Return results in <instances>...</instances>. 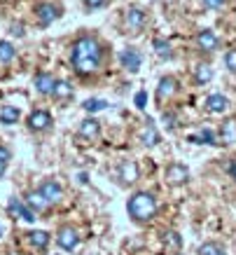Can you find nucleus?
<instances>
[{
	"label": "nucleus",
	"instance_id": "obj_1",
	"mask_svg": "<svg viewBox=\"0 0 236 255\" xmlns=\"http://www.w3.org/2000/svg\"><path fill=\"white\" fill-rule=\"evenodd\" d=\"M70 63L77 75H94L103 63V47L94 35H80L70 47Z\"/></svg>",
	"mask_w": 236,
	"mask_h": 255
},
{
	"label": "nucleus",
	"instance_id": "obj_2",
	"mask_svg": "<svg viewBox=\"0 0 236 255\" xmlns=\"http://www.w3.org/2000/svg\"><path fill=\"white\" fill-rule=\"evenodd\" d=\"M126 211L133 223H150L157 216V199L150 192H133L126 204Z\"/></svg>",
	"mask_w": 236,
	"mask_h": 255
},
{
	"label": "nucleus",
	"instance_id": "obj_3",
	"mask_svg": "<svg viewBox=\"0 0 236 255\" xmlns=\"http://www.w3.org/2000/svg\"><path fill=\"white\" fill-rule=\"evenodd\" d=\"M33 12H35V19H38V23L42 26V28L52 26V23L61 16V7L54 5V2H38Z\"/></svg>",
	"mask_w": 236,
	"mask_h": 255
},
{
	"label": "nucleus",
	"instance_id": "obj_4",
	"mask_svg": "<svg viewBox=\"0 0 236 255\" xmlns=\"http://www.w3.org/2000/svg\"><path fill=\"white\" fill-rule=\"evenodd\" d=\"M164 180H166L168 185H185L187 180H190V169L185 166V164L180 162H173V164H168L166 169H164Z\"/></svg>",
	"mask_w": 236,
	"mask_h": 255
},
{
	"label": "nucleus",
	"instance_id": "obj_5",
	"mask_svg": "<svg viewBox=\"0 0 236 255\" xmlns=\"http://www.w3.org/2000/svg\"><path fill=\"white\" fill-rule=\"evenodd\" d=\"M145 23H147V14H145L143 9H138V7L126 9V14H124V28H126V33L138 35L145 28Z\"/></svg>",
	"mask_w": 236,
	"mask_h": 255
},
{
	"label": "nucleus",
	"instance_id": "obj_6",
	"mask_svg": "<svg viewBox=\"0 0 236 255\" xmlns=\"http://www.w3.org/2000/svg\"><path fill=\"white\" fill-rule=\"evenodd\" d=\"M197 49L199 52H204V54H213L215 49L220 47V40H218V35H215L211 28H204V31L197 33Z\"/></svg>",
	"mask_w": 236,
	"mask_h": 255
},
{
	"label": "nucleus",
	"instance_id": "obj_7",
	"mask_svg": "<svg viewBox=\"0 0 236 255\" xmlns=\"http://www.w3.org/2000/svg\"><path fill=\"white\" fill-rule=\"evenodd\" d=\"M119 63H122V68H126L129 73H136L140 66H143V54L138 52L136 47H126L119 52Z\"/></svg>",
	"mask_w": 236,
	"mask_h": 255
},
{
	"label": "nucleus",
	"instance_id": "obj_8",
	"mask_svg": "<svg viewBox=\"0 0 236 255\" xmlns=\"http://www.w3.org/2000/svg\"><path fill=\"white\" fill-rule=\"evenodd\" d=\"M56 244L63 248V251H68V253H73L77 248V244H80V234H77V230H73V227H61L59 232H56Z\"/></svg>",
	"mask_w": 236,
	"mask_h": 255
},
{
	"label": "nucleus",
	"instance_id": "obj_9",
	"mask_svg": "<svg viewBox=\"0 0 236 255\" xmlns=\"http://www.w3.org/2000/svg\"><path fill=\"white\" fill-rule=\"evenodd\" d=\"M7 211H9V216L21 218L23 223H35V211H33L28 204H23L21 199H16V197H12V199H9Z\"/></svg>",
	"mask_w": 236,
	"mask_h": 255
},
{
	"label": "nucleus",
	"instance_id": "obj_10",
	"mask_svg": "<svg viewBox=\"0 0 236 255\" xmlns=\"http://www.w3.org/2000/svg\"><path fill=\"white\" fill-rule=\"evenodd\" d=\"M28 129L31 131H47L49 127H52V115L47 113V110H33L31 115H28Z\"/></svg>",
	"mask_w": 236,
	"mask_h": 255
},
{
	"label": "nucleus",
	"instance_id": "obj_11",
	"mask_svg": "<svg viewBox=\"0 0 236 255\" xmlns=\"http://www.w3.org/2000/svg\"><path fill=\"white\" fill-rule=\"evenodd\" d=\"M117 180L124 183V185H133L138 180V164L131 162V159H124L117 169Z\"/></svg>",
	"mask_w": 236,
	"mask_h": 255
},
{
	"label": "nucleus",
	"instance_id": "obj_12",
	"mask_svg": "<svg viewBox=\"0 0 236 255\" xmlns=\"http://www.w3.org/2000/svg\"><path fill=\"white\" fill-rule=\"evenodd\" d=\"M40 192L45 194V199L49 201V204H59V201L63 199V187L54 180V178H47V180H42V185H40Z\"/></svg>",
	"mask_w": 236,
	"mask_h": 255
},
{
	"label": "nucleus",
	"instance_id": "obj_13",
	"mask_svg": "<svg viewBox=\"0 0 236 255\" xmlns=\"http://www.w3.org/2000/svg\"><path fill=\"white\" fill-rule=\"evenodd\" d=\"M175 92H178V82H175V78L166 75V78H161L159 85H157V101H159V103L171 101L175 96Z\"/></svg>",
	"mask_w": 236,
	"mask_h": 255
},
{
	"label": "nucleus",
	"instance_id": "obj_14",
	"mask_svg": "<svg viewBox=\"0 0 236 255\" xmlns=\"http://www.w3.org/2000/svg\"><path fill=\"white\" fill-rule=\"evenodd\" d=\"M33 85H35L38 94H42V96H52L54 87H56V80H54V75H49V73H38V75L33 78Z\"/></svg>",
	"mask_w": 236,
	"mask_h": 255
},
{
	"label": "nucleus",
	"instance_id": "obj_15",
	"mask_svg": "<svg viewBox=\"0 0 236 255\" xmlns=\"http://www.w3.org/2000/svg\"><path fill=\"white\" fill-rule=\"evenodd\" d=\"M206 110L208 113H215V115H220V113H227L229 108V99L227 96H222V94H211L208 99H206Z\"/></svg>",
	"mask_w": 236,
	"mask_h": 255
},
{
	"label": "nucleus",
	"instance_id": "obj_16",
	"mask_svg": "<svg viewBox=\"0 0 236 255\" xmlns=\"http://www.w3.org/2000/svg\"><path fill=\"white\" fill-rule=\"evenodd\" d=\"M140 143L147 147H152L159 143V131H157V127H154L152 120H147L143 127V131H140Z\"/></svg>",
	"mask_w": 236,
	"mask_h": 255
},
{
	"label": "nucleus",
	"instance_id": "obj_17",
	"mask_svg": "<svg viewBox=\"0 0 236 255\" xmlns=\"http://www.w3.org/2000/svg\"><path fill=\"white\" fill-rule=\"evenodd\" d=\"M101 133V122L94 120V117H87L84 122H80V136L84 138H99Z\"/></svg>",
	"mask_w": 236,
	"mask_h": 255
},
{
	"label": "nucleus",
	"instance_id": "obj_18",
	"mask_svg": "<svg viewBox=\"0 0 236 255\" xmlns=\"http://www.w3.org/2000/svg\"><path fill=\"white\" fill-rule=\"evenodd\" d=\"M220 140H222V145H232V143H236V120H227V122H222Z\"/></svg>",
	"mask_w": 236,
	"mask_h": 255
},
{
	"label": "nucleus",
	"instance_id": "obj_19",
	"mask_svg": "<svg viewBox=\"0 0 236 255\" xmlns=\"http://www.w3.org/2000/svg\"><path fill=\"white\" fill-rule=\"evenodd\" d=\"M190 143H199V145H220L218 140H215V133L211 129H201L199 133H190L187 136Z\"/></svg>",
	"mask_w": 236,
	"mask_h": 255
},
{
	"label": "nucleus",
	"instance_id": "obj_20",
	"mask_svg": "<svg viewBox=\"0 0 236 255\" xmlns=\"http://www.w3.org/2000/svg\"><path fill=\"white\" fill-rule=\"evenodd\" d=\"M152 49H154V54L159 56L161 61H168L171 56H173V49H171V42L164 38H154L152 40Z\"/></svg>",
	"mask_w": 236,
	"mask_h": 255
},
{
	"label": "nucleus",
	"instance_id": "obj_21",
	"mask_svg": "<svg viewBox=\"0 0 236 255\" xmlns=\"http://www.w3.org/2000/svg\"><path fill=\"white\" fill-rule=\"evenodd\" d=\"M211 80H213V68H211L208 63L194 66V82H197V85H208Z\"/></svg>",
	"mask_w": 236,
	"mask_h": 255
},
{
	"label": "nucleus",
	"instance_id": "obj_22",
	"mask_svg": "<svg viewBox=\"0 0 236 255\" xmlns=\"http://www.w3.org/2000/svg\"><path fill=\"white\" fill-rule=\"evenodd\" d=\"M26 204H28L35 213H38V211H45L47 206H49V201L45 199V194L40 192V190H38V192H28V194H26Z\"/></svg>",
	"mask_w": 236,
	"mask_h": 255
},
{
	"label": "nucleus",
	"instance_id": "obj_23",
	"mask_svg": "<svg viewBox=\"0 0 236 255\" xmlns=\"http://www.w3.org/2000/svg\"><path fill=\"white\" fill-rule=\"evenodd\" d=\"M28 241H31L33 248H38V251H45L47 244H49V234H47L45 230H33V232H28Z\"/></svg>",
	"mask_w": 236,
	"mask_h": 255
},
{
	"label": "nucleus",
	"instance_id": "obj_24",
	"mask_svg": "<svg viewBox=\"0 0 236 255\" xmlns=\"http://www.w3.org/2000/svg\"><path fill=\"white\" fill-rule=\"evenodd\" d=\"M19 122V110L14 106H2L0 108V124H16Z\"/></svg>",
	"mask_w": 236,
	"mask_h": 255
},
{
	"label": "nucleus",
	"instance_id": "obj_25",
	"mask_svg": "<svg viewBox=\"0 0 236 255\" xmlns=\"http://www.w3.org/2000/svg\"><path fill=\"white\" fill-rule=\"evenodd\" d=\"M54 99H70L73 96V85H70L68 80H56V87H54Z\"/></svg>",
	"mask_w": 236,
	"mask_h": 255
},
{
	"label": "nucleus",
	"instance_id": "obj_26",
	"mask_svg": "<svg viewBox=\"0 0 236 255\" xmlns=\"http://www.w3.org/2000/svg\"><path fill=\"white\" fill-rule=\"evenodd\" d=\"M14 59V45L9 40H0V63H9Z\"/></svg>",
	"mask_w": 236,
	"mask_h": 255
},
{
	"label": "nucleus",
	"instance_id": "obj_27",
	"mask_svg": "<svg viewBox=\"0 0 236 255\" xmlns=\"http://www.w3.org/2000/svg\"><path fill=\"white\" fill-rule=\"evenodd\" d=\"M199 255H227L225 253V248L220 244H215V241H206L199 246Z\"/></svg>",
	"mask_w": 236,
	"mask_h": 255
},
{
	"label": "nucleus",
	"instance_id": "obj_28",
	"mask_svg": "<svg viewBox=\"0 0 236 255\" xmlns=\"http://www.w3.org/2000/svg\"><path fill=\"white\" fill-rule=\"evenodd\" d=\"M161 239H164V244H166L168 248H173V251H178V248L183 246V239H180V234L173 232V230L164 232V234H161Z\"/></svg>",
	"mask_w": 236,
	"mask_h": 255
},
{
	"label": "nucleus",
	"instance_id": "obj_29",
	"mask_svg": "<svg viewBox=\"0 0 236 255\" xmlns=\"http://www.w3.org/2000/svg\"><path fill=\"white\" fill-rule=\"evenodd\" d=\"M106 106H108V101H103V99H89L82 103V108L87 110V113H99V110H103Z\"/></svg>",
	"mask_w": 236,
	"mask_h": 255
},
{
	"label": "nucleus",
	"instance_id": "obj_30",
	"mask_svg": "<svg viewBox=\"0 0 236 255\" xmlns=\"http://www.w3.org/2000/svg\"><path fill=\"white\" fill-rule=\"evenodd\" d=\"M12 159V152H9L5 145H0V178L5 176V171H7V164Z\"/></svg>",
	"mask_w": 236,
	"mask_h": 255
},
{
	"label": "nucleus",
	"instance_id": "obj_31",
	"mask_svg": "<svg viewBox=\"0 0 236 255\" xmlns=\"http://www.w3.org/2000/svg\"><path fill=\"white\" fill-rule=\"evenodd\" d=\"M225 66H227V70L236 73V49H229L227 54H225Z\"/></svg>",
	"mask_w": 236,
	"mask_h": 255
},
{
	"label": "nucleus",
	"instance_id": "obj_32",
	"mask_svg": "<svg viewBox=\"0 0 236 255\" xmlns=\"http://www.w3.org/2000/svg\"><path fill=\"white\" fill-rule=\"evenodd\" d=\"M201 5H204L206 9H222L225 5H227V0H201Z\"/></svg>",
	"mask_w": 236,
	"mask_h": 255
},
{
	"label": "nucleus",
	"instance_id": "obj_33",
	"mask_svg": "<svg viewBox=\"0 0 236 255\" xmlns=\"http://www.w3.org/2000/svg\"><path fill=\"white\" fill-rule=\"evenodd\" d=\"M164 124H166L168 129H175V127H178V117H175L173 113H164Z\"/></svg>",
	"mask_w": 236,
	"mask_h": 255
},
{
	"label": "nucleus",
	"instance_id": "obj_34",
	"mask_svg": "<svg viewBox=\"0 0 236 255\" xmlns=\"http://www.w3.org/2000/svg\"><path fill=\"white\" fill-rule=\"evenodd\" d=\"M106 5V0H84V9H99V7H103Z\"/></svg>",
	"mask_w": 236,
	"mask_h": 255
},
{
	"label": "nucleus",
	"instance_id": "obj_35",
	"mask_svg": "<svg viewBox=\"0 0 236 255\" xmlns=\"http://www.w3.org/2000/svg\"><path fill=\"white\" fill-rule=\"evenodd\" d=\"M9 33H12V35H16V38H23V23L21 21L12 23V26H9Z\"/></svg>",
	"mask_w": 236,
	"mask_h": 255
},
{
	"label": "nucleus",
	"instance_id": "obj_36",
	"mask_svg": "<svg viewBox=\"0 0 236 255\" xmlns=\"http://www.w3.org/2000/svg\"><path fill=\"white\" fill-rule=\"evenodd\" d=\"M145 101H147V94H145V92H138V94H136V106H138L140 110L145 108Z\"/></svg>",
	"mask_w": 236,
	"mask_h": 255
},
{
	"label": "nucleus",
	"instance_id": "obj_37",
	"mask_svg": "<svg viewBox=\"0 0 236 255\" xmlns=\"http://www.w3.org/2000/svg\"><path fill=\"white\" fill-rule=\"evenodd\" d=\"M229 176H232V180L236 183V159H232V162H229Z\"/></svg>",
	"mask_w": 236,
	"mask_h": 255
},
{
	"label": "nucleus",
	"instance_id": "obj_38",
	"mask_svg": "<svg viewBox=\"0 0 236 255\" xmlns=\"http://www.w3.org/2000/svg\"><path fill=\"white\" fill-rule=\"evenodd\" d=\"M2 232H5V227H2V225H0V237H2Z\"/></svg>",
	"mask_w": 236,
	"mask_h": 255
}]
</instances>
